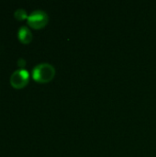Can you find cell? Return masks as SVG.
I'll use <instances>...</instances> for the list:
<instances>
[{"mask_svg": "<svg viewBox=\"0 0 156 157\" xmlns=\"http://www.w3.org/2000/svg\"><path fill=\"white\" fill-rule=\"evenodd\" d=\"M17 38H18L19 41L22 42L23 44H29L32 40V33L29 28L23 26V27L19 28V29L17 31Z\"/></svg>", "mask_w": 156, "mask_h": 157, "instance_id": "4", "label": "cell"}, {"mask_svg": "<svg viewBox=\"0 0 156 157\" xmlns=\"http://www.w3.org/2000/svg\"><path fill=\"white\" fill-rule=\"evenodd\" d=\"M28 25L34 29H40L44 28L48 22H49V17L46 12L43 10H35L31 12L30 15H29L28 18Z\"/></svg>", "mask_w": 156, "mask_h": 157, "instance_id": "2", "label": "cell"}, {"mask_svg": "<svg viewBox=\"0 0 156 157\" xmlns=\"http://www.w3.org/2000/svg\"><path fill=\"white\" fill-rule=\"evenodd\" d=\"M55 68L47 63L36 65L32 70V78L38 83H48L53 79Z\"/></svg>", "mask_w": 156, "mask_h": 157, "instance_id": "1", "label": "cell"}, {"mask_svg": "<svg viewBox=\"0 0 156 157\" xmlns=\"http://www.w3.org/2000/svg\"><path fill=\"white\" fill-rule=\"evenodd\" d=\"M17 66H18V67H20L21 69H23V67H25V65H26V61H25L24 59L20 58V59L17 60Z\"/></svg>", "mask_w": 156, "mask_h": 157, "instance_id": "6", "label": "cell"}, {"mask_svg": "<svg viewBox=\"0 0 156 157\" xmlns=\"http://www.w3.org/2000/svg\"><path fill=\"white\" fill-rule=\"evenodd\" d=\"M29 81V74L25 69H18L15 71L10 76V85L16 89L25 87Z\"/></svg>", "mask_w": 156, "mask_h": 157, "instance_id": "3", "label": "cell"}, {"mask_svg": "<svg viewBox=\"0 0 156 157\" xmlns=\"http://www.w3.org/2000/svg\"><path fill=\"white\" fill-rule=\"evenodd\" d=\"M14 17L17 20H19V21H22L26 18H28V14H27V11L23 8H18L15 11L14 13Z\"/></svg>", "mask_w": 156, "mask_h": 157, "instance_id": "5", "label": "cell"}]
</instances>
